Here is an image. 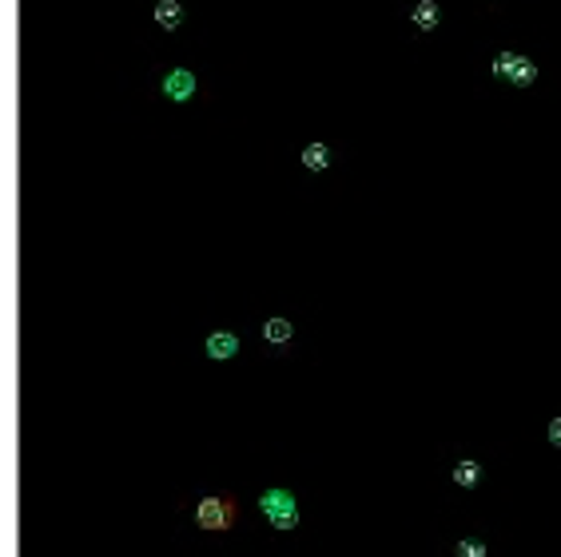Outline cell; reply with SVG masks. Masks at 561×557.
<instances>
[{"label":"cell","mask_w":561,"mask_h":557,"mask_svg":"<svg viewBox=\"0 0 561 557\" xmlns=\"http://www.w3.org/2000/svg\"><path fill=\"white\" fill-rule=\"evenodd\" d=\"M458 557H486V542H482V537H466V542H458Z\"/></svg>","instance_id":"obj_11"},{"label":"cell","mask_w":561,"mask_h":557,"mask_svg":"<svg viewBox=\"0 0 561 557\" xmlns=\"http://www.w3.org/2000/svg\"><path fill=\"white\" fill-rule=\"evenodd\" d=\"M259 509L267 514V521L275 530H295L299 525V506H295V497L287 490H267L259 497Z\"/></svg>","instance_id":"obj_1"},{"label":"cell","mask_w":561,"mask_h":557,"mask_svg":"<svg viewBox=\"0 0 561 557\" xmlns=\"http://www.w3.org/2000/svg\"><path fill=\"white\" fill-rule=\"evenodd\" d=\"M196 521L203 525V530H227L235 521V506L227 502V497H203L196 509Z\"/></svg>","instance_id":"obj_2"},{"label":"cell","mask_w":561,"mask_h":557,"mask_svg":"<svg viewBox=\"0 0 561 557\" xmlns=\"http://www.w3.org/2000/svg\"><path fill=\"white\" fill-rule=\"evenodd\" d=\"M327 163H330L327 144H311V148H303V167H311V172H323Z\"/></svg>","instance_id":"obj_7"},{"label":"cell","mask_w":561,"mask_h":557,"mask_svg":"<svg viewBox=\"0 0 561 557\" xmlns=\"http://www.w3.org/2000/svg\"><path fill=\"white\" fill-rule=\"evenodd\" d=\"M183 20V8L175 4V0H159L156 4V25L159 28H175Z\"/></svg>","instance_id":"obj_5"},{"label":"cell","mask_w":561,"mask_h":557,"mask_svg":"<svg viewBox=\"0 0 561 557\" xmlns=\"http://www.w3.org/2000/svg\"><path fill=\"white\" fill-rule=\"evenodd\" d=\"M163 92H168L171 99H187L191 92H196V76L191 72H171L168 80H163Z\"/></svg>","instance_id":"obj_4"},{"label":"cell","mask_w":561,"mask_h":557,"mask_svg":"<svg viewBox=\"0 0 561 557\" xmlns=\"http://www.w3.org/2000/svg\"><path fill=\"white\" fill-rule=\"evenodd\" d=\"M235 350H239V338H235L231 331L208 334V359H231Z\"/></svg>","instance_id":"obj_3"},{"label":"cell","mask_w":561,"mask_h":557,"mask_svg":"<svg viewBox=\"0 0 561 557\" xmlns=\"http://www.w3.org/2000/svg\"><path fill=\"white\" fill-rule=\"evenodd\" d=\"M534 76H537L534 60H525V56H518V64H513L510 80H513V84H534Z\"/></svg>","instance_id":"obj_9"},{"label":"cell","mask_w":561,"mask_h":557,"mask_svg":"<svg viewBox=\"0 0 561 557\" xmlns=\"http://www.w3.org/2000/svg\"><path fill=\"white\" fill-rule=\"evenodd\" d=\"M263 338H267V343H291V322L287 319H267L263 322Z\"/></svg>","instance_id":"obj_6"},{"label":"cell","mask_w":561,"mask_h":557,"mask_svg":"<svg viewBox=\"0 0 561 557\" xmlns=\"http://www.w3.org/2000/svg\"><path fill=\"white\" fill-rule=\"evenodd\" d=\"M482 470H478V462H458V470H454V482L458 486H478Z\"/></svg>","instance_id":"obj_10"},{"label":"cell","mask_w":561,"mask_h":557,"mask_svg":"<svg viewBox=\"0 0 561 557\" xmlns=\"http://www.w3.org/2000/svg\"><path fill=\"white\" fill-rule=\"evenodd\" d=\"M513 64H518V56H513V52H501L498 60H494V72H498V76H506V80H510Z\"/></svg>","instance_id":"obj_12"},{"label":"cell","mask_w":561,"mask_h":557,"mask_svg":"<svg viewBox=\"0 0 561 557\" xmlns=\"http://www.w3.org/2000/svg\"><path fill=\"white\" fill-rule=\"evenodd\" d=\"M414 25L418 28H434L438 25V4H434V0H418V8H414Z\"/></svg>","instance_id":"obj_8"},{"label":"cell","mask_w":561,"mask_h":557,"mask_svg":"<svg viewBox=\"0 0 561 557\" xmlns=\"http://www.w3.org/2000/svg\"><path fill=\"white\" fill-rule=\"evenodd\" d=\"M549 442H553V446H561V418H553V422H549Z\"/></svg>","instance_id":"obj_13"}]
</instances>
